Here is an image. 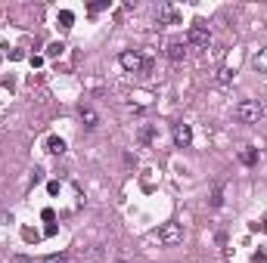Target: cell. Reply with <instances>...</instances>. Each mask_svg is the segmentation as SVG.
<instances>
[{"instance_id": "obj_1", "label": "cell", "mask_w": 267, "mask_h": 263, "mask_svg": "<svg viewBox=\"0 0 267 263\" xmlns=\"http://www.w3.org/2000/svg\"><path fill=\"white\" fill-rule=\"evenodd\" d=\"M261 118H264V106L258 99H242L236 106V121L239 124H258Z\"/></svg>"}, {"instance_id": "obj_2", "label": "cell", "mask_w": 267, "mask_h": 263, "mask_svg": "<svg viewBox=\"0 0 267 263\" xmlns=\"http://www.w3.org/2000/svg\"><path fill=\"white\" fill-rule=\"evenodd\" d=\"M118 65L125 68V71H131V75H143V71H149V59L143 56V53H137V50H125L118 56Z\"/></svg>"}, {"instance_id": "obj_3", "label": "cell", "mask_w": 267, "mask_h": 263, "mask_svg": "<svg viewBox=\"0 0 267 263\" xmlns=\"http://www.w3.org/2000/svg\"><path fill=\"white\" fill-rule=\"evenodd\" d=\"M156 238L162 245H177V242H183V229H180V223H162L156 229Z\"/></svg>"}, {"instance_id": "obj_4", "label": "cell", "mask_w": 267, "mask_h": 263, "mask_svg": "<svg viewBox=\"0 0 267 263\" xmlns=\"http://www.w3.org/2000/svg\"><path fill=\"white\" fill-rule=\"evenodd\" d=\"M186 43H193V46H208V43H211V28L205 25V22H196V25H189V31H186Z\"/></svg>"}, {"instance_id": "obj_5", "label": "cell", "mask_w": 267, "mask_h": 263, "mask_svg": "<svg viewBox=\"0 0 267 263\" xmlns=\"http://www.w3.org/2000/svg\"><path fill=\"white\" fill-rule=\"evenodd\" d=\"M156 22H159V25H177V22H180V10L174 4H159L156 7Z\"/></svg>"}, {"instance_id": "obj_6", "label": "cell", "mask_w": 267, "mask_h": 263, "mask_svg": "<svg viewBox=\"0 0 267 263\" xmlns=\"http://www.w3.org/2000/svg\"><path fill=\"white\" fill-rule=\"evenodd\" d=\"M171 136H174V146H177V149H189V146H193V127L183 124V121H177V124L171 127Z\"/></svg>"}, {"instance_id": "obj_7", "label": "cell", "mask_w": 267, "mask_h": 263, "mask_svg": "<svg viewBox=\"0 0 267 263\" xmlns=\"http://www.w3.org/2000/svg\"><path fill=\"white\" fill-rule=\"evenodd\" d=\"M78 118H81V124H84L87 130H96V127H100V115H96L90 106H81V109H78Z\"/></svg>"}, {"instance_id": "obj_8", "label": "cell", "mask_w": 267, "mask_h": 263, "mask_svg": "<svg viewBox=\"0 0 267 263\" xmlns=\"http://www.w3.org/2000/svg\"><path fill=\"white\" fill-rule=\"evenodd\" d=\"M165 56L171 59V62H183L186 59V43L183 40H171V43H168V50H165Z\"/></svg>"}, {"instance_id": "obj_9", "label": "cell", "mask_w": 267, "mask_h": 263, "mask_svg": "<svg viewBox=\"0 0 267 263\" xmlns=\"http://www.w3.org/2000/svg\"><path fill=\"white\" fill-rule=\"evenodd\" d=\"M239 161H242V164H246V167H255V164H258V149H252V146H246V149H242V152H239Z\"/></svg>"}, {"instance_id": "obj_10", "label": "cell", "mask_w": 267, "mask_h": 263, "mask_svg": "<svg viewBox=\"0 0 267 263\" xmlns=\"http://www.w3.org/2000/svg\"><path fill=\"white\" fill-rule=\"evenodd\" d=\"M47 152L62 155V152H65V139H62V136H50V139H47Z\"/></svg>"}, {"instance_id": "obj_11", "label": "cell", "mask_w": 267, "mask_h": 263, "mask_svg": "<svg viewBox=\"0 0 267 263\" xmlns=\"http://www.w3.org/2000/svg\"><path fill=\"white\" fill-rule=\"evenodd\" d=\"M221 204H224V186L214 183V189H211V207H221Z\"/></svg>"}, {"instance_id": "obj_12", "label": "cell", "mask_w": 267, "mask_h": 263, "mask_svg": "<svg viewBox=\"0 0 267 263\" xmlns=\"http://www.w3.org/2000/svg\"><path fill=\"white\" fill-rule=\"evenodd\" d=\"M59 25L71 28V25H75V13H71V10H59Z\"/></svg>"}, {"instance_id": "obj_13", "label": "cell", "mask_w": 267, "mask_h": 263, "mask_svg": "<svg viewBox=\"0 0 267 263\" xmlns=\"http://www.w3.org/2000/svg\"><path fill=\"white\" fill-rule=\"evenodd\" d=\"M252 65H255L258 71H267V46H264V50H258V56L252 59Z\"/></svg>"}, {"instance_id": "obj_14", "label": "cell", "mask_w": 267, "mask_h": 263, "mask_svg": "<svg viewBox=\"0 0 267 263\" xmlns=\"http://www.w3.org/2000/svg\"><path fill=\"white\" fill-rule=\"evenodd\" d=\"M152 136H156V127L152 124H143L140 127V142H152Z\"/></svg>"}, {"instance_id": "obj_15", "label": "cell", "mask_w": 267, "mask_h": 263, "mask_svg": "<svg viewBox=\"0 0 267 263\" xmlns=\"http://www.w3.org/2000/svg\"><path fill=\"white\" fill-rule=\"evenodd\" d=\"M62 50H65V43H59V40H53L50 46H47V56H59Z\"/></svg>"}, {"instance_id": "obj_16", "label": "cell", "mask_w": 267, "mask_h": 263, "mask_svg": "<svg viewBox=\"0 0 267 263\" xmlns=\"http://www.w3.org/2000/svg\"><path fill=\"white\" fill-rule=\"evenodd\" d=\"M233 81V71L230 68H221V71H217V84H230Z\"/></svg>"}, {"instance_id": "obj_17", "label": "cell", "mask_w": 267, "mask_h": 263, "mask_svg": "<svg viewBox=\"0 0 267 263\" xmlns=\"http://www.w3.org/2000/svg\"><path fill=\"white\" fill-rule=\"evenodd\" d=\"M41 263H68V257H65V254H47Z\"/></svg>"}, {"instance_id": "obj_18", "label": "cell", "mask_w": 267, "mask_h": 263, "mask_svg": "<svg viewBox=\"0 0 267 263\" xmlns=\"http://www.w3.org/2000/svg\"><path fill=\"white\" fill-rule=\"evenodd\" d=\"M103 10H109V0H96V4H90V13H93V16L103 13Z\"/></svg>"}, {"instance_id": "obj_19", "label": "cell", "mask_w": 267, "mask_h": 263, "mask_svg": "<svg viewBox=\"0 0 267 263\" xmlns=\"http://www.w3.org/2000/svg\"><path fill=\"white\" fill-rule=\"evenodd\" d=\"M10 263H34V260H31L28 254H13V257H10Z\"/></svg>"}, {"instance_id": "obj_20", "label": "cell", "mask_w": 267, "mask_h": 263, "mask_svg": "<svg viewBox=\"0 0 267 263\" xmlns=\"http://www.w3.org/2000/svg\"><path fill=\"white\" fill-rule=\"evenodd\" d=\"M41 217H44V220H47V223H53V220H56V214H53V211H50V207H44V214H41Z\"/></svg>"}, {"instance_id": "obj_21", "label": "cell", "mask_w": 267, "mask_h": 263, "mask_svg": "<svg viewBox=\"0 0 267 263\" xmlns=\"http://www.w3.org/2000/svg\"><path fill=\"white\" fill-rule=\"evenodd\" d=\"M47 192H50V195H59V183H56V180H53V183H50V186H47Z\"/></svg>"}, {"instance_id": "obj_22", "label": "cell", "mask_w": 267, "mask_h": 263, "mask_svg": "<svg viewBox=\"0 0 267 263\" xmlns=\"http://www.w3.org/2000/svg\"><path fill=\"white\" fill-rule=\"evenodd\" d=\"M118 263H125V260H118Z\"/></svg>"}]
</instances>
